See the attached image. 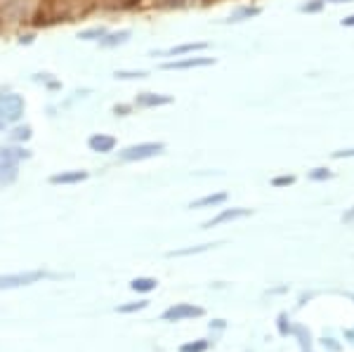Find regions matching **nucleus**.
<instances>
[{"instance_id":"37","label":"nucleus","mask_w":354,"mask_h":352,"mask_svg":"<svg viewBox=\"0 0 354 352\" xmlns=\"http://www.w3.org/2000/svg\"><path fill=\"white\" fill-rule=\"evenodd\" d=\"M57 111H59V106H55V104H50V106H48V116H50V118H55V116H57Z\"/></svg>"},{"instance_id":"21","label":"nucleus","mask_w":354,"mask_h":352,"mask_svg":"<svg viewBox=\"0 0 354 352\" xmlns=\"http://www.w3.org/2000/svg\"><path fill=\"white\" fill-rule=\"evenodd\" d=\"M156 286H158V281L151 279V277H137V279L130 281V288H133V291H137V293H149Z\"/></svg>"},{"instance_id":"20","label":"nucleus","mask_w":354,"mask_h":352,"mask_svg":"<svg viewBox=\"0 0 354 352\" xmlns=\"http://www.w3.org/2000/svg\"><path fill=\"white\" fill-rule=\"evenodd\" d=\"M113 78H116V81H145V78H149V71H145V69H116L113 71Z\"/></svg>"},{"instance_id":"14","label":"nucleus","mask_w":354,"mask_h":352,"mask_svg":"<svg viewBox=\"0 0 354 352\" xmlns=\"http://www.w3.org/2000/svg\"><path fill=\"white\" fill-rule=\"evenodd\" d=\"M253 213L250 208H225L222 213L215 215L213 220L203 225V230H210V227H218V225H225V223H234V220H241V218H248Z\"/></svg>"},{"instance_id":"29","label":"nucleus","mask_w":354,"mask_h":352,"mask_svg":"<svg viewBox=\"0 0 354 352\" xmlns=\"http://www.w3.org/2000/svg\"><path fill=\"white\" fill-rule=\"evenodd\" d=\"M208 350V340H194V343L182 345L180 352H205Z\"/></svg>"},{"instance_id":"17","label":"nucleus","mask_w":354,"mask_h":352,"mask_svg":"<svg viewBox=\"0 0 354 352\" xmlns=\"http://www.w3.org/2000/svg\"><path fill=\"white\" fill-rule=\"evenodd\" d=\"M262 8L260 5H243V8H236L234 12L227 17V24H241V21H248V19H255V17H260Z\"/></svg>"},{"instance_id":"15","label":"nucleus","mask_w":354,"mask_h":352,"mask_svg":"<svg viewBox=\"0 0 354 352\" xmlns=\"http://www.w3.org/2000/svg\"><path fill=\"white\" fill-rule=\"evenodd\" d=\"M5 133H8V145H26V142L33 140V126H28L24 121L5 128Z\"/></svg>"},{"instance_id":"7","label":"nucleus","mask_w":354,"mask_h":352,"mask_svg":"<svg viewBox=\"0 0 354 352\" xmlns=\"http://www.w3.org/2000/svg\"><path fill=\"white\" fill-rule=\"evenodd\" d=\"M133 104L137 109H161V106L173 104V95L165 93H151V90H145V93H137Z\"/></svg>"},{"instance_id":"2","label":"nucleus","mask_w":354,"mask_h":352,"mask_svg":"<svg viewBox=\"0 0 354 352\" xmlns=\"http://www.w3.org/2000/svg\"><path fill=\"white\" fill-rule=\"evenodd\" d=\"M38 0H0V36H17L33 24Z\"/></svg>"},{"instance_id":"35","label":"nucleus","mask_w":354,"mask_h":352,"mask_svg":"<svg viewBox=\"0 0 354 352\" xmlns=\"http://www.w3.org/2000/svg\"><path fill=\"white\" fill-rule=\"evenodd\" d=\"M333 158H354V149H338V151H333Z\"/></svg>"},{"instance_id":"19","label":"nucleus","mask_w":354,"mask_h":352,"mask_svg":"<svg viewBox=\"0 0 354 352\" xmlns=\"http://www.w3.org/2000/svg\"><path fill=\"white\" fill-rule=\"evenodd\" d=\"M106 31H109V26H106V24L88 26V28H83V31H78V41H83V43H97L102 36H104Z\"/></svg>"},{"instance_id":"34","label":"nucleus","mask_w":354,"mask_h":352,"mask_svg":"<svg viewBox=\"0 0 354 352\" xmlns=\"http://www.w3.org/2000/svg\"><path fill=\"white\" fill-rule=\"evenodd\" d=\"M147 303H149V300H140V303L121 305V308H118V312H135V310H142V308H147Z\"/></svg>"},{"instance_id":"26","label":"nucleus","mask_w":354,"mask_h":352,"mask_svg":"<svg viewBox=\"0 0 354 352\" xmlns=\"http://www.w3.org/2000/svg\"><path fill=\"white\" fill-rule=\"evenodd\" d=\"M38 38L36 28H31V31H26V28H21L19 33H17V45H33Z\"/></svg>"},{"instance_id":"1","label":"nucleus","mask_w":354,"mask_h":352,"mask_svg":"<svg viewBox=\"0 0 354 352\" xmlns=\"http://www.w3.org/2000/svg\"><path fill=\"white\" fill-rule=\"evenodd\" d=\"M90 12H95L93 0H38L31 26L73 24L85 19Z\"/></svg>"},{"instance_id":"42","label":"nucleus","mask_w":354,"mask_h":352,"mask_svg":"<svg viewBox=\"0 0 354 352\" xmlns=\"http://www.w3.org/2000/svg\"><path fill=\"white\" fill-rule=\"evenodd\" d=\"M352 298H354V296H352Z\"/></svg>"},{"instance_id":"11","label":"nucleus","mask_w":354,"mask_h":352,"mask_svg":"<svg viewBox=\"0 0 354 352\" xmlns=\"http://www.w3.org/2000/svg\"><path fill=\"white\" fill-rule=\"evenodd\" d=\"M203 317V310L189 303H177L173 308H168L163 312V322H182V319H196Z\"/></svg>"},{"instance_id":"13","label":"nucleus","mask_w":354,"mask_h":352,"mask_svg":"<svg viewBox=\"0 0 354 352\" xmlns=\"http://www.w3.org/2000/svg\"><path fill=\"white\" fill-rule=\"evenodd\" d=\"M90 178V170L73 168V170H62V173L50 175V185H81Z\"/></svg>"},{"instance_id":"18","label":"nucleus","mask_w":354,"mask_h":352,"mask_svg":"<svg viewBox=\"0 0 354 352\" xmlns=\"http://www.w3.org/2000/svg\"><path fill=\"white\" fill-rule=\"evenodd\" d=\"M227 201V192H215V194H205L196 201L189 203V208H218Z\"/></svg>"},{"instance_id":"25","label":"nucleus","mask_w":354,"mask_h":352,"mask_svg":"<svg viewBox=\"0 0 354 352\" xmlns=\"http://www.w3.org/2000/svg\"><path fill=\"white\" fill-rule=\"evenodd\" d=\"M88 95H93V90H90V88L73 90V95H71V98H68V100H64V102H62V106H59V109H68V106H71L73 102H78V100H85V98H88Z\"/></svg>"},{"instance_id":"40","label":"nucleus","mask_w":354,"mask_h":352,"mask_svg":"<svg viewBox=\"0 0 354 352\" xmlns=\"http://www.w3.org/2000/svg\"><path fill=\"white\" fill-rule=\"evenodd\" d=\"M0 133H5V126H3V123H0Z\"/></svg>"},{"instance_id":"16","label":"nucleus","mask_w":354,"mask_h":352,"mask_svg":"<svg viewBox=\"0 0 354 352\" xmlns=\"http://www.w3.org/2000/svg\"><path fill=\"white\" fill-rule=\"evenodd\" d=\"M95 10H104V12H128V10H137L140 0H93Z\"/></svg>"},{"instance_id":"31","label":"nucleus","mask_w":354,"mask_h":352,"mask_svg":"<svg viewBox=\"0 0 354 352\" xmlns=\"http://www.w3.org/2000/svg\"><path fill=\"white\" fill-rule=\"evenodd\" d=\"M50 78H55V73H50V71H36L31 76V83H36V85H45L50 81Z\"/></svg>"},{"instance_id":"36","label":"nucleus","mask_w":354,"mask_h":352,"mask_svg":"<svg viewBox=\"0 0 354 352\" xmlns=\"http://www.w3.org/2000/svg\"><path fill=\"white\" fill-rule=\"evenodd\" d=\"M342 223H354V206L345 215H342Z\"/></svg>"},{"instance_id":"27","label":"nucleus","mask_w":354,"mask_h":352,"mask_svg":"<svg viewBox=\"0 0 354 352\" xmlns=\"http://www.w3.org/2000/svg\"><path fill=\"white\" fill-rule=\"evenodd\" d=\"M210 248V243H203V246H194V248H182V251H170L168 253V258H180V255H194V253H203V251H208Z\"/></svg>"},{"instance_id":"39","label":"nucleus","mask_w":354,"mask_h":352,"mask_svg":"<svg viewBox=\"0 0 354 352\" xmlns=\"http://www.w3.org/2000/svg\"><path fill=\"white\" fill-rule=\"evenodd\" d=\"M328 3H354V0H328Z\"/></svg>"},{"instance_id":"3","label":"nucleus","mask_w":354,"mask_h":352,"mask_svg":"<svg viewBox=\"0 0 354 352\" xmlns=\"http://www.w3.org/2000/svg\"><path fill=\"white\" fill-rule=\"evenodd\" d=\"M33 156L24 145H3L0 147V187H12L19 180V163Z\"/></svg>"},{"instance_id":"5","label":"nucleus","mask_w":354,"mask_h":352,"mask_svg":"<svg viewBox=\"0 0 354 352\" xmlns=\"http://www.w3.org/2000/svg\"><path fill=\"white\" fill-rule=\"evenodd\" d=\"M165 151L163 142H137V145H128L118 151V161L121 163H140L147 158H156Z\"/></svg>"},{"instance_id":"6","label":"nucleus","mask_w":354,"mask_h":352,"mask_svg":"<svg viewBox=\"0 0 354 352\" xmlns=\"http://www.w3.org/2000/svg\"><path fill=\"white\" fill-rule=\"evenodd\" d=\"M215 57H194L187 55L182 59H165L161 64L163 71H189V69H205V66H215Z\"/></svg>"},{"instance_id":"10","label":"nucleus","mask_w":354,"mask_h":352,"mask_svg":"<svg viewBox=\"0 0 354 352\" xmlns=\"http://www.w3.org/2000/svg\"><path fill=\"white\" fill-rule=\"evenodd\" d=\"M130 38H133V31H130V28H113V31L109 28V31L97 41V48L100 50H116V48L128 45Z\"/></svg>"},{"instance_id":"9","label":"nucleus","mask_w":354,"mask_h":352,"mask_svg":"<svg viewBox=\"0 0 354 352\" xmlns=\"http://www.w3.org/2000/svg\"><path fill=\"white\" fill-rule=\"evenodd\" d=\"M43 277H48L41 270H31V272H17V275H3L0 277V288H19L28 286V284L41 281Z\"/></svg>"},{"instance_id":"23","label":"nucleus","mask_w":354,"mask_h":352,"mask_svg":"<svg viewBox=\"0 0 354 352\" xmlns=\"http://www.w3.org/2000/svg\"><path fill=\"white\" fill-rule=\"evenodd\" d=\"M307 178H310L312 183H326V180L333 178V170H328V168H312L310 173H307Z\"/></svg>"},{"instance_id":"38","label":"nucleus","mask_w":354,"mask_h":352,"mask_svg":"<svg viewBox=\"0 0 354 352\" xmlns=\"http://www.w3.org/2000/svg\"><path fill=\"white\" fill-rule=\"evenodd\" d=\"M342 26H354V15H350V17H345V19L340 21Z\"/></svg>"},{"instance_id":"4","label":"nucleus","mask_w":354,"mask_h":352,"mask_svg":"<svg viewBox=\"0 0 354 352\" xmlns=\"http://www.w3.org/2000/svg\"><path fill=\"white\" fill-rule=\"evenodd\" d=\"M24 113H26L24 95L15 93V90H0V123L5 128L24 121Z\"/></svg>"},{"instance_id":"28","label":"nucleus","mask_w":354,"mask_h":352,"mask_svg":"<svg viewBox=\"0 0 354 352\" xmlns=\"http://www.w3.org/2000/svg\"><path fill=\"white\" fill-rule=\"evenodd\" d=\"M326 5V0H310V3H302L300 5V12H307V15H314Z\"/></svg>"},{"instance_id":"30","label":"nucleus","mask_w":354,"mask_h":352,"mask_svg":"<svg viewBox=\"0 0 354 352\" xmlns=\"http://www.w3.org/2000/svg\"><path fill=\"white\" fill-rule=\"evenodd\" d=\"M295 183V175H277V178H272V187H277V189H281V187H290Z\"/></svg>"},{"instance_id":"33","label":"nucleus","mask_w":354,"mask_h":352,"mask_svg":"<svg viewBox=\"0 0 354 352\" xmlns=\"http://www.w3.org/2000/svg\"><path fill=\"white\" fill-rule=\"evenodd\" d=\"M43 88L48 90V93H62V81H59V78L55 76V78H50V81L45 83Z\"/></svg>"},{"instance_id":"32","label":"nucleus","mask_w":354,"mask_h":352,"mask_svg":"<svg viewBox=\"0 0 354 352\" xmlns=\"http://www.w3.org/2000/svg\"><path fill=\"white\" fill-rule=\"evenodd\" d=\"M290 331L298 333V336H300V343H302V348L310 350V333H307L305 328H302V326H295V328H290Z\"/></svg>"},{"instance_id":"24","label":"nucleus","mask_w":354,"mask_h":352,"mask_svg":"<svg viewBox=\"0 0 354 352\" xmlns=\"http://www.w3.org/2000/svg\"><path fill=\"white\" fill-rule=\"evenodd\" d=\"M133 111H135V104H133V102H116V104L111 106V113H113V116H121V118L130 116Z\"/></svg>"},{"instance_id":"22","label":"nucleus","mask_w":354,"mask_h":352,"mask_svg":"<svg viewBox=\"0 0 354 352\" xmlns=\"http://www.w3.org/2000/svg\"><path fill=\"white\" fill-rule=\"evenodd\" d=\"M177 0H140L137 3V10H149V8H177Z\"/></svg>"},{"instance_id":"12","label":"nucleus","mask_w":354,"mask_h":352,"mask_svg":"<svg viewBox=\"0 0 354 352\" xmlns=\"http://www.w3.org/2000/svg\"><path fill=\"white\" fill-rule=\"evenodd\" d=\"M116 147L118 140L109 133H93L88 138V149L95 154H111V151H116Z\"/></svg>"},{"instance_id":"8","label":"nucleus","mask_w":354,"mask_h":352,"mask_svg":"<svg viewBox=\"0 0 354 352\" xmlns=\"http://www.w3.org/2000/svg\"><path fill=\"white\" fill-rule=\"evenodd\" d=\"M208 50V43L203 41H194V43H180L173 45V48H165V50H153L151 57H170V59H177V57H187V55H196Z\"/></svg>"},{"instance_id":"41","label":"nucleus","mask_w":354,"mask_h":352,"mask_svg":"<svg viewBox=\"0 0 354 352\" xmlns=\"http://www.w3.org/2000/svg\"><path fill=\"white\" fill-rule=\"evenodd\" d=\"M305 352H310V350H305Z\"/></svg>"}]
</instances>
